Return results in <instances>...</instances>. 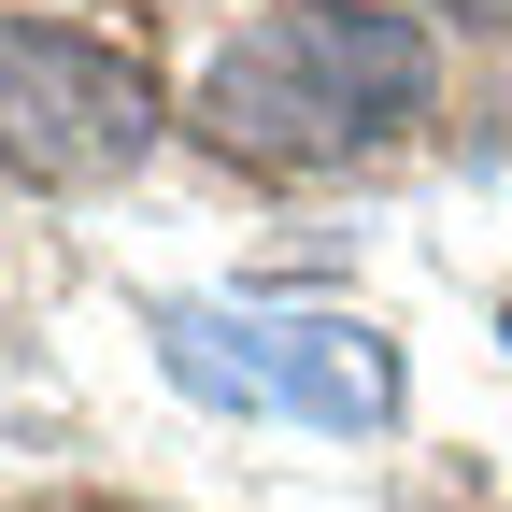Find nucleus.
I'll list each match as a JSON object with an SVG mask.
<instances>
[{
  "instance_id": "f257e3e1",
  "label": "nucleus",
  "mask_w": 512,
  "mask_h": 512,
  "mask_svg": "<svg viewBox=\"0 0 512 512\" xmlns=\"http://www.w3.org/2000/svg\"><path fill=\"white\" fill-rule=\"evenodd\" d=\"M441 114V43L413 0H271L200 72V143L242 171H356Z\"/></svg>"
},
{
  "instance_id": "f03ea898",
  "label": "nucleus",
  "mask_w": 512,
  "mask_h": 512,
  "mask_svg": "<svg viewBox=\"0 0 512 512\" xmlns=\"http://www.w3.org/2000/svg\"><path fill=\"white\" fill-rule=\"evenodd\" d=\"M157 143L143 57L57 15H0V171L15 185H114Z\"/></svg>"
},
{
  "instance_id": "7ed1b4c3",
  "label": "nucleus",
  "mask_w": 512,
  "mask_h": 512,
  "mask_svg": "<svg viewBox=\"0 0 512 512\" xmlns=\"http://www.w3.org/2000/svg\"><path fill=\"white\" fill-rule=\"evenodd\" d=\"M242 370H256V413H299V427H399V342L356 328V313H242Z\"/></svg>"
},
{
  "instance_id": "20e7f679",
  "label": "nucleus",
  "mask_w": 512,
  "mask_h": 512,
  "mask_svg": "<svg viewBox=\"0 0 512 512\" xmlns=\"http://www.w3.org/2000/svg\"><path fill=\"white\" fill-rule=\"evenodd\" d=\"M441 15H484V29H512V0H441Z\"/></svg>"
},
{
  "instance_id": "39448f33",
  "label": "nucleus",
  "mask_w": 512,
  "mask_h": 512,
  "mask_svg": "<svg viewBox=\"0 0 512 512\" xmlns=\"http://www.w3.org/2000/svg\"><path fill=\"white\" fill-rule=\"evenodd\" d=\"M498 342H512V299H498Z\"/></svg>"
}]
</instances>
